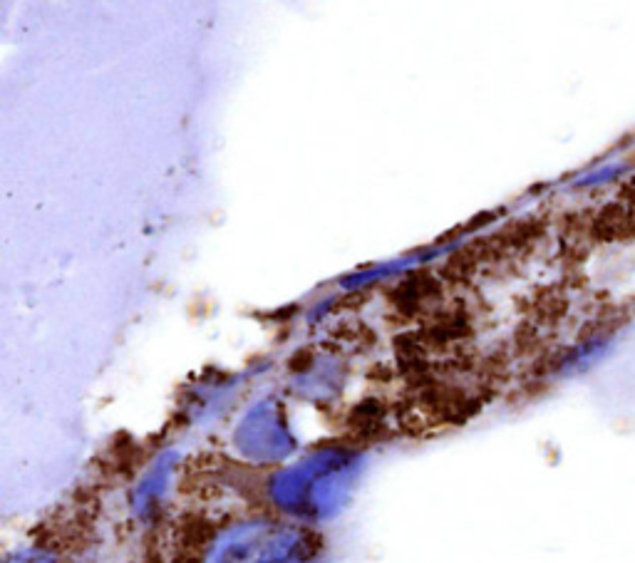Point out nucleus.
<instances>
[{
    "mask_svg": "<svg viewBox=\"0 0 635 563\" xmlns=\"http://www.w3.org/2000/svg\"><path fill=\"white\" fill-rule=\"evenodd\" d=\"M204 563H316L298 531L276 524H246L221 539Z\"/></svg>",
    "mask_w": 635,
    "mask_h": 563,
    "instance_id": "nucleus-1",
    "label": "nucleus"
}]
</instances>
